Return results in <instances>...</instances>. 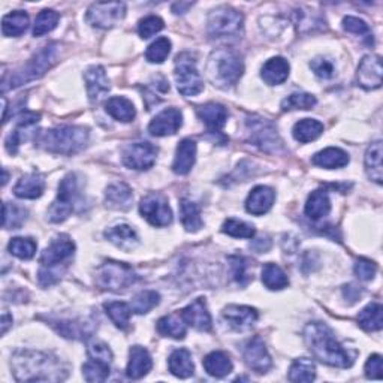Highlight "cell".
<instances>
[{"mask_svg": "<svg viewBox=\"0 0 383 383\" xmlns=\"http://www.w3.org/2000/svg\"><path fill=\"white\" fill-rule=\"evenodd\" d=\"M229 262H231L234 280L238 284L246 286L248 282L252 280L250 274H248V261L244 256H231L229 257Z\"/></svg>", "mask_w": 383, "mask_h": 383, "instance_id": "cell-51", "label": "cell"}, {"mask_svg": "<svg viewBox=\"0 0 383 383\" xmlns=\"http://www.w3.org/2000/svg\"><path fill=\"white\" fill-rule=\"evenodd\" d=\"M382 155H383V150H382V142L380 141L373 142L371 146L367 148V153H366V171H367L368 177L373 181H376L377 185H380L382 180H383Z\"/></svg>", "mask_w": 383, "mask_h": 383, "instance_id": "cell-35", "label": "cell"}, {"mask_svg": "<svg viewBox=\"0 0 383 383\" xmlns=\"http://www.w3.org/2000/svg\"><path fill=\"white\" fill-rule=\"evenodd\" d=\"M383 371V364L380 355H371L366 364V376L368 379L380 380Z\"/></svg>", "mask_w": 383, "mask_h": 383, "instance_id": "cell-58", "label": "cell"}, {"mask_svg": "<svg viewBox=\"0 0 383 383\" xmlns=\"http://www.w3.org/2000/svg\"><path fill=\"white\" fill-rule=\"evenodd\" d=\"M331 212V201L328 192L325 190H314L309 196L307 204H305V214L312 220H319L325 216H328Z\"/></svg>", "mask_w": 383, "mask_h": 383, "instance_id": "cell-31", "label": "cell"}, {"mask_svg": "<svg viewBox=\"0 0 383 383\" xmlns=\"http://www.w3.org/2000/svg\"><path fill=\"white\" fill-rule=\"evenodd\" d=\"M244 71L243 57L232 48H219L210 56L207 75L220 89H228L241 78Z\"/></svg>", "mask_w": 383, "mask_h": 383, "instance_id": "cell-4", "label": "cell"}, {"mask_svg": "<svg viewBox=\"0 0 383 383\" xmlns=\"http://www.w3.org/2000/svg\"><path fill=\"white\" fill-rule=\"evenodd\" d=\"M158 148L150 142H133L123 151V164L130 169L146 171L156 164Z\"/></svg>", "mask_w": 383, "mask_h": 383, "instance_id": "cell-12", "label": "cell"}, {"mask_svg": "<svg viewBox=\"0 0 383 383\" xmlns=\"http://www.w3.org/2000/svg\"><path fill=\"white\" fill-rule=\"evenodd\" d=\"M343 27H344V31L349 32V33H355V35H359V36H364V37H368V41H373V36L370 33L368 24L364 20H359V18H357V17H346V18H344Z\"/></svg>", "mask_w": 383, "mask_h": 383, "instance_id": "cell-54", "label": "cell"}, {"mask_svg": "<svg viewBox=\"0 0 383 383\" xmlns=\"http://www.w3.org/2000/svg\"><path fill=\"white\" fill-rule=\"evenodd\" d=\"M126 15V5L121 2L93 3L87 11V22L98 28H111L117 26Z\"/></svg>", "mask_w": 383, "mask_h": 383, "instance_id": "cell-11", "label": "cell"}, {"mask_svg": "<svg viewBox=\"0 0 383 383\" xmlns=\"http://www.w3.org/2000/svg\"><path fill=\"white\" fill-rule=\"evenodd\" d=\"M196 160V142L194 139H183L177 147L174 164H172V171L178 176H186L190 169L194 168Z\"/></svg>", "mask_w": 383, "mask_h": 383, "instance_id": "cell-22", "label": "cell"}, {"mask_svg": "<svg viewBox=\"0 0 383 383\" xmlns=\"http://www.w3.org/2000/svg\"><path fill=\"white\" fill-rule=\"evenodd\" d=\"M316 105V98L309 93H293L282 102L283 111L292 110H310Z\"/></svg>", "mask_w": 383, "mask_h": 383, "instance_id": "cell-48", "label": "cell"}, {"mask_svg": "<svg viewBox=\"0 0 383 383\" xmlns=\"http://www.w3.org/2000/svg\"><path fill=\"white\" fill-rule=\"evenodd\" d=\"M11 366L18 382H60L69 373L59 358L35 350H18Z\"/></svg>", "mask_w": 383, "mask_h": 383, "instance_id": "cell-1", "label": "cell"}, {"mask_svg": "<svg viewBox=\"0 0 383 383\" xmlns=\"http://www.w3.org/2000/svg\"><path fill=\"white\" fill-rule=\"evenodd\" d=\"M138 280V275L132 270V266L123 262L107 261L103 262L98 274H96V283H98L102 289L108 291H121L128 289Z\"/></svg>", "mask_w": 383, "mask_h": 383, "instance_id": "cell-7", "label": "cell"}, {"mask_svg": "<svg viewBox=\"0 0 383 383\" xmlns=\"http://www.w3.org/2000/svg\"><path fill=\"white\" fill-rule=\"evenodd\" d=\"M183 124V116L177 108H167L151 120L148 132L153 137H168L174 133Z\"/></svg>", "mask_w": 383, "mask_h": 383, "instance_id": "cell-17", "label": "cell"}, {"mask_svg": "<svg viewBox=\"0 0 383 383\" xmlns=\"http://www.w3.org/2000/svg\"><path fill=\"white\" fill-rule=\"evenodd\" d=\"M270 247H271V243H270V239H266V238L255 239V243L252 244V248H255V250H256L257 253H264V252H266Z\"/></svg>", "mask_w": 383, "mask_h": 383, "instance_id": "cell-59", "label": "cell"}, {"mask_svg": "<svg viewBox=\"0 0 383 383\" xmlns=\"http://www.w3.org/2000/svg\"><path fill=\"white\" fill-rule=\"evenodd\" d=\"M153 367V361L147 349L141 346H133L129 352V364L126 375L130 379H141L147 375Z\"/></svg>", "mask_w": 383, "mask_h": 383, "instance_id": "cell-24", "label": "cell"}, {"mask_svg": "<svg viewBox=\"0 0 383 383\" xmlns=\"http://www.w3.org/2000/svg\"><path fill=\"white\" fill-rule=\"evenodd\" d=\"M180 314L192 328L199 331L212 330V316H210L204 298H196L194 303L189 304L186 309H183V312Z\"/></svg>", "mask_w": 383, "mask_h": 383, "instance_id": "cell-18", "label": "cell"}, {"mask_svg": "<svg viewBox=\"0 0 383 383\" xmlns=\"http://www.w3.org/2000/svg\"><path fill=\"white\" fill-rule=\"evenodd\" d=\"M274 199L275 194L273 189L266 186H257L250 192V195H248L246 201V210L250 214L262 216L273 207Z\"/></svg>", "mask_w": 383, "mask_h": 383, "instance_id": "cell-21", "label": "cell"}, {"mask_svg": "<svg viewBox=\"0 0 383 383\" xmlns=\"http://www.w3.org/2000/svg\"><path fill=\"white\" fill-rule=\"evenodd\" d=\"M105 237L108 238L110 243L117 246L124 252L133 250V248H135L139 243L138 235L135 231H133L132 226L124 225V223L108 228L107 231H105Z\"/></svg>", "mask_w": 383, "mask_h": 383, "instance_id": "cell-23", "label": "cell"}, {"mask_svg": "<svg viewBox=\"0 0 383 383\" xmlns=\"http://www.w3.org/2000/svg\"><path fill=\"white\" fill-rule=\"evenodd\" d=\"M83 375L87 382H105L110 376V364L90 358L83 366Z\"/></svg>", "mask_w": 383, "mask_h": 383, "instance_id": "cell-44", "label": "cell"}, {"mask_svg": "<svg viewBox=\"0 0 383 383\" xmlns=\"http://www.w3.org/2000/svg\"><path fill=\"white\" fill-rule=\"evenodd\" d=\"M158 331L162 335H167V337H172L181 340L186 337V322L181 318V314H169L165 318L159 319L158 322Z\"/></svg>", "mask_w": 383, "mask_h": 383, "instance_id": "cell-36", "label": "cell"}, {"mask_svg": "<svg viewBox=\"0 0 383 383\" xmlns=\"http://www.w3.org/2000/svg\"><path fill=\"white\" fill-rule=\"evenodd\" d=\"M223 232L231 235L234 238H253L255 237V229L253 226L247 225L241 220L237 219H228L223 223Z\"/></svg>", "mask_w": 383, "mask_h": 383, "instance_id": "cell-50", "label": "cell"}, {"mask_svg": "<svg viewBox=\"0 0 383 383\" xmlns=\"http://www.w3.org/2000/svg\"><path fill=\"white\" fill-rule=\"evenodd\" d=\"M262 283L271 291H280L289 284L287 275L279 265L266 264L262 270Z\"/></svg>", "mask_w": 383, "mask_h": 383, "instance_id": "cell-41", "label": "cell"}, {"mask_svg": "<svg viewBox=\"0 0 383 383\" xmlns=\"http://www.w3.org/2000/svg\"><path fill=\"white\" fill-rule=\"evenodd\" d=\"M76 177L75 174H68L59 185V192L53 205L48 210V219L54 223H60L68 219L74 210V203L76 198Z\"/></svg>", "mask_w": 383, "mask_h": 383, "instance_id": "cell-10", "label": "cell"}, {"mask_svg": "<svg viewBox=\"0 0 383 383\" xmlns=\"http://www.w3.org/2000/svg\"><path fill=\"white\" fill-rule=\"evenodd\" d=\"M27 212L23 207H18L15 204H3V216H2V225L3 228H20L26 220Z\"/></svg>", "mask_w": 383, "mask_h": 383, "instance_id": "cell-47", "label": "cell"}, {"mask_svg": "<svg viewBox=\"0 0 383 383\" xmlns=\"http://www.w3.org/2000/svg\"><path fill=\"white\" fill-rule=\"evenodd\" d=\"M8 325H9V316H8V313H3V316H2V334L6 332Z\"/></svg>", "mask_w": 383, "mask_h": 383, "instance_id": "cell-60", "label": "cell"}, {"mask_svg": "<svg viewBox=\"0 0 383 383\" xmlns=\"http://www.w3.org/2000/svg\"><path fill=\"white\" fill-rule=\"evenodd\" d=\"M160 301V295L156 291H142L130 303V309L137 314H146L156 307Z\"/></svg>", "mask_w": 383, "mask_h": 383, "instance_id": "cell-43", "label": "cell"}, {"mask_svg": "<svg viewBox=\"0 0 383 383\" xmlns=\"http://www.w3.org/2000/svg\"><path fill=\"white\" fill-rule=\"evenodd\" d=\"M105 312L110 316V319L116 323V327L120 330H128L130 323L132 309L130 304H126L123 301H111L103 305Z\"/></svg>", "mask_w": 383, "mask_h": 383, "instance_id": "cell-37", "label": "cell"}, {"mask_svg": "<svg viewBox=\"0 0 383 383\" xmlns=\"http://www.w3.org/2000/svg\"><path fill=\"white\" fill-rule=\"evenodd\" d=\"M57 323H59V325H56L57 331H59L63 337H69V339L89 337V332L85 331L84 323H76V322H71V321H62Z\"/></svg>", "mask_w": 383, "mask_h": 383, "instance_id": "cell-53", "label": "cell"}, {"mask_svg": "<svg viewBox=\"0 0 383 383\" xmlns=\"http://www.w3.org/2000/svg\"><path fill=\"white\" fill-rule=\"evenodd\" d=\"M355 274L358 275V279L361 280H371L373 277L376 275L377 273V265L375 262H371L368 259H364V257H361V259L357 261L355 264Z\"/></svg>", "mask_w": 383, "mask_h": 383, "instance_id": "cell-56", "label": "cell"}, {"mask_svg": "<svg viewBox=\"0 0 383 383\" xmlns=\"http://www.w3.org/2000/svg\"><path fill=\"white\" fill-rule=\"evenodd\" d=\"M45 180L40 174H27L18 180L14 187V194L23 199H36L44 194Z\"/></svg>", "mask_w": 383, "mask_h": 383, "instance_id": "cell-27", "label": "cell"}, {"mask_svg": "<svg viewBox=\"0 0 383 383\" xmlns=\"http://www.w3.org/2000/svg\"><path fill=\"white\" fill-rule=\"evenodd\" d=\"M60 20V15L53 9H44L36 17V22L33 26V36H42L54 31L57 23Z\"/></svg>", "mask_w": 383, "mask_h": 383, "instance_id": "cell-45", "label": "cell"}, {"mask_svg": "<svg viewBox=\"0 0 383 383\" xmlns=\"http://www.w3.org/2000/svg\"><path fill=\"white\" fill-rule=\"evenodd\" d=\"M89 139V132L81 126H59L37 133L36 142L44 150L56 155L71 156L81 151Z\"/></svg>", "mask_w": 383, "mask_h": 383, "instance_id": "cell-3", "label": "cell"}, {"mask_svg": "<svg viewBox=\"0 0 383 383\" xmlns=\"http://www.w3.org/2000/svg\"><path fill=\"white\" fill-rule=\"evenodd\" d=\"M36 247L37 246L32 238H22V237L12 238L8 244V248L9 252H11V255L20 257V259H32L36 253Z\"/></svg>", "mask_w": 383, "mask_h": 383, "instance_id": "cell-46", "label": "cell"}, {"mask_svg": "<svg viewBox=\"0 0 383 383\" xmlns=\"http://www.w3.org/2000/svg\"><path fill=\"white\" fill-rule=\"evenodd\" d=\"M74 252L75 244L68 235H60L53 239V243L45 248L41 256L42 268L40 274L42 277V280L50 284L59 280L62 274L59 265L71 259L74 256Z\"/></svg>", "mask_w": 383, "mask_h": 383, "instance_id": "cell-6", "label": "cell"}, {"mask_svg": "<svg viewBox=\"0 0 383 383\" xmlns=\"http://www.w3.org/2000/svg\"><path fill=\"white\" fill-rule=\"evenodd\" d=\"M180 210H181V222H183L186 231L196 232L203 228V219H201L199 207L195 203H192L189 199H183L181 201Z\"/></svg>", "mask_w": 383, "mask_h": 383, "instance_id": "cell-39", "label": "cell"}, {"mask_svg": "<svg viewBox=\"0 0 383 383\" xmlns=\"http://www.w3.org/2000/svg\"><path fill=\"white\" fill-rule=\"evenodd\" d=\"M169 371L180 379H186L194 375L195 367L190 352L186 349H177L172 352L169 357Z\"/></svg>", "mask_w": 383, "mask_h": 383, "instance_id": "cell-33", "label": "cell"}, {"mask_svg": "<svg viewBox=\"0 0 383 383\" xmlns=\"http://www.w3.org/2000/svg\"><path fill=\"white\" fill-rule=\"evenodd\" d=\"M262 80L270 85H279L289 76V63L283 57H273L262 68Z\"/></svg>", "mask_w": 383, "mask_h": 383, "instance_id": "cell-28", "label": "cell"}, {"mask_svg": "<svg viewBox=\"0 0 383 383\" xmlns=\"http://www.w3.org/2000/svg\"><path fill=\"white\" fill-rule=\"evenodd\" d=\"M204 368L210 376L213 377H225L232 371V361L225 352H212L204 359Z\"/></svg>", "mask_w": 383, "mask_h": 383, "instance_id": "cell-32", "label": "cell"}, {"mask_svg": "<svg viewBox=\"0 0 383 383\" xmlns=\"http://www.w3.org/2000/svg\"><path fill=\"white\" fill-rule=\"evenodd\" d=\"M164 28V20L156 15L146 17L138 24V32L142 40H148L153 35L159 33Z\"/></svg>", "mask_w": 383, "mask_h": 383, "instance_id": "cell-52", "label": "cell"}, {"mask_svg": "<svg viewBox=\"0 0 383 383\" xmlns=\"http://www.w3.org/2000/svg\"><path fill=\"white\" fill-rule=\"evenodd\" d=\"M244 361L248 368L259 373V375H264V373L271 368L273 361L261 337H255L246 344Z\"/></svg>", "mask_w": 383, "mask_h": 383, "instance_id": "cell-16", "label": "cell"}, {"mask_svg": "<svg viewBox=\"0 0 383 383\" xmlns=\"http://www.w3.org/2000/svg\"><path fill=\"white\" fill-rule=\"evenodd\" d=\"M243 15L229 6H220L208 17V32L213 37L234 36L241 32Z\"/></svg>", "mask_w": 383, "mask_h": 383, "instance_id": "cell-9", "label": "cell"}, {"mask_svg": "<svg viewBox=\"0 0 383 383\" xmlns=\"http://www.w3.org/2000/svg\"><path fill=\"white\" fill-rule=\"evenodd\" d=\"M87 353H89V358H92V359H98V361L107 362V364H111V361H112V352L110 350L107 344L102 341L90 343Z\"/></svg>", "mask_w": 383, "mask_h": 383, "instance_id": "cell-55", "label": "cell"}, {"mask_svg": "<svg viewBox=\"0 0 383 383\" xmlns=\"http://www.w3.org/2000/svg\"><path fill=\"white\" fill-rule=\"evenodd\" d=\"M28 27V15L23 11H15L3 17L2 32L5 36H20Z\"/></svg>", "mask_w": 383, "mask_h": 383, "instance_id": "cell-40", "label": "cell"}, {"mask_svg": "<svg viewBox=\"0 0 383 383\" xmlns=\"http://www.w3.org/2000/svg\"><path fill=\"white\" fill-rule=\"evenodd\" d=\"M169 53H171V41L168 37H159V40L150 44V46L147 48L146 59L150 63H162L167 60Z\"/></svg>", "mask_w": 383, "mask_h": 383, "instance_id": "cell-49", "label": "cell"}, {"mask_svg": "<svg viewBox=\"0 0 383 383\" xmlns=\"http://www.w3.org/2000/svg\"><path fill=\"white\" fill-rule=\"evenodd\" d=\"M293 138L301 142V144H307L314 139H318L322 133H323V124L318 120L313 119H304L300 120L298 123L293 126Z\"/></svg>", "mask_w": 383, "mask_h": 383, "instance_id": "cell-34", "label": "cell"}, {"mask_svg": "<svg viewBox=\"0 0 383 383\" xmlns=\"http://www.w3.org/2000/svg\"><path fill=\"white\" fill-rule=\"evenodd\" d=\"M223 318L232 328L244 331L252 328L257 321V312L246 305H228L223 310Z\"/></svg>", "mask_w": 383, "mask_h": 383, "instance_id": "cell-20", "label": "cell"}, {"mask_svg": "<svg viewBox=\"0 0 383 383\" xmlns=\"http://www.w3.org/2000/svg\"><path fill=\"white\" fill-rule=\"evenodd\" d=\"M316 377L314 364L307 358L296 359L289 370V380L295 383H309Z\"/></svg>", "mask_w": 383, "mask_h": 383, "instance_id": "cell-42", "label": "cell"}, {"mask_svg": "<svg viewBox=\"0 0 383 383\" xmlns=\"http://www.w3.org/2000/svg\"><path fill=\"white\" fill-rule=\"evenodd\" d=\"M313 165L327 168V169H335V168H343L349 164V156L346 151L337 147H330L325 148L319 153H316L312 159Z\"/></svg>", "mask_w": 383, "mask_h": 383, "instance_id": "cell-29", "label": "cell"}, {"mask_svg": "<svg viewBox=\"0 0 383 383\" xmlns=\"http://www.w3.org/2000/svg\"><path fill=\"white\" fill-rule=\"evenodd\" d=\"M139 212L153 226H168L172 222V212L168 201L158 194H151L144 198L139 204Z\"/></svg>", "mask_w": 383, "mask_h": 383, "instance_id": "cell-13", "label": "cell"}, {"mask_svg": "<svg viewBox=\"0 0 383 383\" xmlns=\"http://www.w3.org/2000/svg\"><path fill=\"white\" fill-rule=\"evenodd\" d=\"M247 126L248 130H250L252 142L261 150L275 151L282 146V141L279 139V135H277L275 128L270 121L262 119H250L247 120Z\"/></svg>", "mask_w": 383, "mask_h": 383, "instance_id": "cell-14", "label": "cell"}, {"mask_svg": "<svg viewBox=\"0 0 383 383\" xmlns=\"http://www.w3.org/2000/svg\"><path fill=\"white\" fill-rule=\"evenodd\" d=\"M358 322L366 331H380L383 327L382 305L377 303L368 304L358 314Z\"/></svg>", "mask_w": 383, "mask_h": 383, "instance_id": "cell-38", "label": "cell"}, {"mask_svg": "<svg viewBox=\"0 0 383 383\" xmlns=\"http://www.w3.org/2000/svg\"><path fill=\"white\" fill-rule=\"evenodd\" d=\"M57 56H59V45L57 44L45 45L42 50L37 51L20 71H17L15 74L9 76L8 81H3V85H2L3 92H6L8 89L20 87V85L26 83L40 80L41 76L48 69H51V66L57 62Z\"/></svg>", "mask_w": 383, "mask_h": 383, "instance_id": "cell-5", "label": "cell"}, {"mask_svg": "<svg viewBox=\"0 0 383 383\" xmlns=\"http://www.w3.org/2000/svg\"><path fill=\"white\" fill-rule=\"evenodd\" d=\"M176 83L177 89L183 96H196L204 89L203 78L196 69L195 57L183 53L176 59Z\"/></svg>", "mask_w": 383, "mask_h": 383, "instance_id": "cell-8", "label": "cell"}, {"mask_svg": "<svg viewBox=\"0 0 383 383\" xmlns=\"http://www.w3.org/2000/svg\"><path fill=\"white\" fill-rule=\"evenodd\" d=\"M304 340L316 359L337 368H349L353 359L335 340L332 331L321 322H312L304 330Z\"/></svg>", "mask_w": 383, "mask_h": 383, "instance_id": "cell-2", "label": "cell"}, {"mask_svg": "<svg viewBox=\"0 0 383 383\" xmlns=\"http://www.w3.org/2000/svg\"><path fill=\"white\" fill-rule=\"evenodd\" d=\"M310 66H312L314 75L319 76V78H322V80L332 78L334 65L328 59H322V57H319V59H314Z\"/></svg>", "mask_w": 383, "mask_h": 383, "instance_id": "cell-57", "label": "cell"}, {"mask_svg": "<svg viewBox=\"0 0 383 383\" xmlns=\"http://www.w3.org/2000/svg\"><path fill=\"white\" fill-rule=\"evenodd\" d=\"M132 190L128 185L117 181L111 186H108L107 194H105V201H107V205L112 210H120V212H126L132 205Z\"/></svg>", "mask_w": 383, "mask_h": 383, "instance_id": "cell-26", "label": "cell"}, {"mask_svg": "<svg viewBox=\"0 0 383 383\" xmlns=\"http://www.w3.org/2000/svg\"><path fill=\"white\" fill-rule=\"evenodd\" d=\"M85 85H87L89 99L98 103L105 94L110 92V81L102 66H92L84 74Z\"/></svg>", "mask_w": 383, "mask_h": 383, "instance_id": "cell-19", "label": "cell"}, {"mask_svg": "<svg viewBox=\"0 0 383 383\" xmlns=\"http://www.w3.org/2000/svg\"><path fill=\"white\" fill-rule=\"evenodd\" d=\"M105 110L112 119L123 123H129L137 116L133 103L129 99L123 98V96H116V98L108 99V102L105 103Z\"/></svg>", "mask_w": 383, "mask_h": 383, "instance_id": "cell-30", "label": "cell"}, {"mask_svg": "<svg viewBox=\"0 0 383 383\" xmlns=\"http://www.w3.org/2000/svg\"><path fill=\"white\" fill-rule=\"evenodd\" d=\"M198 116L203 120L210 132H220L228 120V111L220 103H207L198 108Z\"/></svg>", "mask_w": 383, "mask_h": 383, "instance_id": "cell-25", "label": "cell"}, {"mask_svg": "<svg viewBox=\"0 0 383 383\" xmlns=\"http://www.w3.org/2000/svg\"><path fill=\"white\" fill-rule=\"evenodd\" d=\"M382 59L379 56H366L361 60L357 72V83L359 87L366 90H375L382 85Z\"/></svg>", "mask_w": 383, "mask_h": 383, "instance_id": "cell-15", "label": "cell"}]
</instances>
